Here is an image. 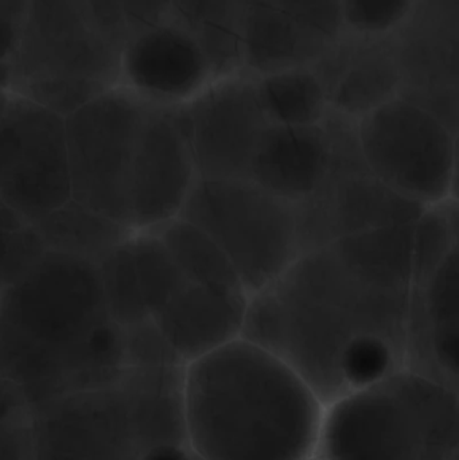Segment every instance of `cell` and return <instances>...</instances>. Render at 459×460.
Listing matches in <instances>:
<instances>
[{
  "mask_svg": "<svg viewBox=\"0 0 459 460\" xmlns=\"http://www.w3.org/2000/svg\"><path fill=\"white\" fill-rule=\"evenodd\" d=\"M341 40L331 46L313 67L328 92L331 112L357 121L398 96L403 75L398 53L387 40L350 38L344 46Z\"/></svg>",
  "mask_w": 459,
  "mask_h": 460,
  "instance_id": "cell-16",
  "label": "cell"
},
{
  "mask_svg": "<svg viewBox=\"0 0 459 460\" xmlns=\"http://www.w3.org/2000/svg\"><path fill=\"white\" fill-rule=\"evenodd\" d=\"M183 367H127L110 383L38 405L34 460H142L156 446L186 443Z\"/></svg>",
  "mask_w": 459,
  "mask_h": 460,
  "instance_id": "cell-4",
  "label": "cell"
},
{
  "mask_svg": "<svg viewBox=\"0 0 459 460\" xmlns=\"http://www.w3.org/2000/svg\"><path fill=\"white\" fill-rule=\"evenodd\" d=\"M296 26L329 49L344 38L340 0H271Z\"/></svg>",
  "mask_w": 459,
  "mask_h": 460,
  "instance_id": "cell-29",
  "label": "cell"
},
{
  "mask_svg": "<svg viewBox=\"0 0 459 460\" xmlns=\"http://www.w3.org/2000/svg\"><path fill=\"white\" fill-rule=\"evenodd\" d=\"M128 37L119 0H27L10 93L67 116L119 85Z\"/></svg>",
  "mask_w": 459,
  "mask_h": 460,
  "instance_id": "cell-5",
  "label": "cell"
},
{
  "mask_svg": "<svg viewBox=\"0 0 459 460\" xmlns=\"http://www.w3.org/2000/svg\"><path fill=\"white\" fill-rule=\"evenodd\" d=\"M127 367L185 365L181 361L153 319L123 327Z\"/></svg>",
  "mask_w": 459,
  "mask_h": 460,
  "instance_id": "cell-30",
  "label": "cell"
},
{
  "mask_svg": "<svg viewBox=\"0 0 459 460\" xmlns=\"http://www.w3.org/2000/svg\"><path fill=\"white\" fill-rule=\"evenodd\" d=\"M331 166L318 188L296 205L302 252L369 230L415 223L426 207L404 199L371 172L361 155L356 121L329 113Z\"/></svg>",
  "mask_w": 459,
  "mask_h": 460,
  "instance_id": "cell-10",
  "label": "cell"
},
{
  "mask_svg": "<svg viewBox=\"0 0 459 460\" xmlns=\"http://www.w3.org/2000/svg\"><path fill=\"white\" fill-rule=\"evenodd\" d=\"M366 166L388 188L423 207L458 199V134L403 97L356 121Z\"/></svg>",
  "mask_w": 459,
  "mask_h": 460,
  "instance_id": "cell-8",
  "label": "cell"
},
{
  "mask_svg": "<svg viewBox=\"0 0 459 460\" xmlns=\"http://www.w3.org/2000/svg\"><path fill=\"white\" fill-rule=\"evenodd\" d=\"M333 156L328 118L314 126L269 124L253 156L250 180L299 204L318 188Z\"/></svg>",
  "mask_w": 459,
  "mask_h": 460,
  "instance_id": "cell-18",
  "label": "cell"
},
{
  "mask_svg": "<svg viewBox=\"0 0 459 460\" xmlns=\"http://www.w3.org/2000/svg\"><path fill=\"white\" fill-rule=\"evenodd\" d=\"M315 460H459V391L402 369L326 405Z\"/></svg>",
  "mask_w": 459,
  "mask_h": 460,
  "instance_id": "cell-6",
  "label": "cell"
},
{
  "mask_svg": "<svg viewBox=\"0 0 459 460\" xmlns=\"http://www.w3.org/2000/svg\"><path fill=\"white\" fill-rule=\"evenodd\" d=\"M46 252L34 223L0 201V292L21 280Z\"/></svg>",
  "mask_w": 459,
  "mask_h": 460,
  "instance_id": "cell-27",
  "label": "cell"
},
{
  "mask_svg": "<svg viewBox=\"0 0 459 460\" xmlns=\"http://www.w3.org/2000/svg\"><path fill=\"white\" fill-rule=\"evenodd\" d=\"M253 83L271 124L314 126L323 123L331 113L328 92L313 65L267 73L253 78Z\"/></svg>",
  "mask_w": 459,
  "mask_h": 460,
  "instance_id": "cell-22",
  "label": "cell"
},
{
  "mask_svg": "<svg viewBox=\"0 0 459 460\" xmlns=\"http://www.w3.org/2000/svg\"><path fill=\"white\" fill-rule=\"evenodd\" d=\"M153 232L161 238L189 283L247 294L223 251L193 224L175 217Z\"/></svg>",
  "mask_w": 459,
  "mask_h": 460,
  "instance_id": "cell-23",
  "label": "cell"
},
{
  "mask_svg": "<svg viewBox=\"0 0 459 460\" xmlns=\"http://www.w3.org/2000/svg\"><path fill=\"white\" fill-rule=\"evenodd\" d=\"M148 107L118 85L65 116L72 199L128 228L129 178Z\"/></svg>",
  "mask_w": 459,
  "mask_h": 460,
  "instance_id": "cell-9",
  "label": "cell"
},
{
  "mask_svg": "<svg viewBox=\"0 0 459 460\" xmlns=\"http://www.w3.org/2000/svg\"><path fill=\"white\" fill-rule=\"evenodd\" d=\"M178 217L215 241L248 296L274 283L304 253L296 204L251 180L197 178Z\"/></svg>",
  "mask_w": 459,
  "mask_h": 460,
  "instance_id": "cell-7",
  "label": "cell"
},
{
  "mask_svg": "<svg viewBox=\"0 0 459 460\" xmlns=\"http://www.w3.org/2000/svg\"><path fill=\"white\" fill-rule=\"evenodd\" d=\"M197 178L250 180L269 119L248 75H226L182 105Z\"/></svg>",
  "mask_w": 459,
  "mask_h": 460,
  "instance_id": "cell-13",
  "label": "cell"
},
{
  "mask_svg": "<svg viewBox=\"0 0 459 460\" xmlns=\"http://www.w3.org/2000/svg\"><path fill=\"white\" fill-rule=\"evenodd\" d=\"M46 251L97 264L134 230L70 199L34 223Z\"/></svg>",
  "mask_w": 459,
  "mask_h": 460,
  "instance_id": "cell-20",
  "label": "cell"
},
{
  "mask_svg": "<svg viewBox=\"0 0 459 460\" xmlns=\"http://www.w3.org/2000/svg\"><path fill=\"white\" fill-rule=\"evenodd\" d=\"M142 460H199L188 443H164L151 448Z\"/></svg>",
  "mask_w": 459,
  "mask_h": 460,
  "instance_id": "cell-32",
  "label": "cell"
},
{
  "mask_svg": "<svg viewBox=\"0 0 459 460\" xmlns=\"http://www.w3.org/2000/svg\"><path fill=\"white\" fill-rule=\"evenodd\" d=\"M70 199L65 116L11 94L0 119V201L37 223Z\"/></svg>",
  "mask_w": 459,
  "mask_h": 460,
  "instance_id": "cell-11",
  "label": "cell"
},
{
  "mask_svg": "<svg viewBox=\"0 0 459 460\" xmlns=\"http://www.w3.org/2000/svg\"><path fill=\"white\" fill-rule=\"evenodd\" d=\"M10 92L5 91V89L0 88V119H2L3 113H4L8 102H10Z\"/></svg>",
  "mask_w": 459,
  "mask_h": 460,
  "instance_id": "cell-34",
  "label": "cell"
},
{
  "mask_svg": "<svg viewBox=\"0 0 459 460\" xmlns=\"http://www.w3.org/2000/svg\"><path fill=\"white\" fill-rule=\"evenodd\" d=\"M248 299L188 281L151 319L186 365L242 335Z\"/></svg>",
  "mask_w": 459,
  "mask_h": 460,
  "instance_id": "cell-17",
  "label": "cell"
},
{
  "mask_svg": "<svg viewBox=\"0 0 459 460\" xmlns=\"http://www.w3.org/2000/svg\"><path fill=\"white\" fill-rule=\"evenodd\" d=\"M420 0H340L344 37L388 40L414 21Z\"/></svg>",
  "mask_w": 459,
  "mask_h": 460,
  "instance_id": "cell-26",
  "label": "cell"
},
{
  "mask_svg": "<svg viewBox=\"0 0 459 460\" xmlns=\"http://www.w3.org/2000/svg\"><path fill=\"white\" fill-rule=\"evenodd\" d=\"M196 180L182 105L150 104L129 178V228L147 232L178 217Z\"/></svg>",
  "mask_w": 459,
  "mask_h": 460,
  "instance_id": "cell-14",
  "label": "cell"
},
{
  "mask_svg": "<svg viewBox=\"0 0 459 460\" xmlns=\"http://www.w3.org/2000/svg\"><path fill=\"white\" fill-rule=\"evenodd\" d=\"M215 80L201 43L172 19L129 35L121 51L119 85L148 104H186Z\"/></svg>",
  "mask_w": 459,
  "mask_h": 460,
  "instance_id": "cell-15",
  "label": "cell"
},
{
  "mask_svg": "<svg viewBox=\"0 0 459 460\" xmlns=\"http://www.w3.org/2000/svg\"><path fill=\"white\" fill-rule=\"evenodd\" d=\"M27 0H0V22L21 29Z\"/></svg>",
  "mask_w": 459,
  "mask_h": 460,
  "instance_id": "cell-33",
  "label": "cell"
},
{
  "mask_svg": "<svg viewBox=\"0 0 459 460\" xmlns=\"http://www.w3.org/2000/svg\"><path fill=\"white\" fill-rule=\"evenodd\" d=\"M126 367L123 330L108 315L93 262L46 252L0 292V377L32 410L110 383Z\"/></svg>",
  "mask_w": 459,
  "mask_h": 460,
  "instance_id": "cell-2",
  "label": "cell"
},
{
  "mask_svg": "<svg viewBox=\"0 0 459 460\" xmlns=\"http://www.w3.org/2000/svg\"><path fill=\"white\" fill-rule=\"evenodd\" d=\"M0 460H34L32 408L4 377H0Z\"/></svg>",
  "mask_w": 459,
  "mask_h": 460,
  "instance_id": "cell-28",
  "label": "cell"
},
{
  "mask_svg": "<svg viewBox=\"0 0 459 460\" xmlns=\"http://www.w3.org/2000/svg\"><path fill=\"white\" fill-rule=\"evenodd\" d=\"M131 235L96 264L108 315L121 329L151 318L135 270Z\"/></svg>",
  "mask_w": 459,
  "mask_h": 460,
  "instance_id": "cell-24",
  "label": "cell"
},
{
  "mask_svg": "<svg viewBox=\"0 0 459 460\" xmlns=\"http://www.w3.org/2000/svg\"><path fill=\"white\" fill-rule=\"evenodd\" d=\"M244 5L245 0H172L169 19L199 40L217 80L242 70L239 35Z\"/></svg>",
  "mask_w": 459,
  "mask_h": 460,
  "instance_id": "cell-21",
  "label": "cell"
},
{
  "mask_svg": "<svg viewBox=\"0 0 459 460\" xmlns=\"http://www.w3.org/2000/svg\"><path fill=\"white\" fill-rule=\"evenodd\" d=\"M409 230L388 226L302 253L248 299L240 337L290 365L328 405L352 391L358 357L377 342L406 351Z\"/></svg>",
  "mask_w": 459,
  "mask_h": 460,
  "instance_id": "cell-1",
  "label": "cell"
},
{
  "mask_svg": "<svg viewBox=\"0 0 459 460\" xmlns=\"http://www.w3.org/2000/svg\"><path fill=\"white\" fill-rule=\"evenodd\" d=\"M458 243L412 246L404 369L459 391Z\"/></svg>",
  "mask_w": 459,
  "mask_h": 460,
  "instance_id": "cell-12",
  "label": "cell"
},
{
  "mask_svg": "<svg viewBox=\"0 0 459 460\" xmlns=\"http://www.w3.org/2000/svg\"><path fill=\"white\" fill-rule=\"evenodd\" d=\"M239 50L240 67L255 78L314 65L328 49L296 26L271 0H245Z\"/></svg>",
  "mask_w": 459,
  "mask_h": 460,
  "instance_id": "cell-19",
  "label": "cell"
},
{
  "mask_svg": "<svg viewBox=\"0 0 459 460\" xmlns=\"http://www.w3.org/2000/svg\"><path fill=\"white\" fill-rule=\"evenodd\" d=\"M325 407L290 365L245 338L183 367L186 443L199 460H315Z\"/></svg>",
  "mask_w": 459,
  "mask_h": 460,
  "instance_id": "cell-3",
  "label": "cell"
},
{
  "mask_svg": "<svg viewBox=\"0 0 459 460\" xmlns=\"http://www.w3.org/2000/svg\"><path fill=\"white\" fill-rule=\"evenodd\" d=\"M129 243L143 300L148 314L154 316L188 280L153 230L135 232Z\"/></svg>",
  "mask_w": 459,
  "mask_h": 460,
  "instance_id": "cell-25",
  "label": "cell"
},
{
  "mask_svg": "<svg viewBox=\"0 0 459 460\" xmlns=\"http://www.w3.org/2000/svg\"><path fill=\"white\" fill-rule=\"evenodd\" d=\"M129 35L169 19L172 0H119Z\"/></svg>",
  "mask_w": 459,
  "mask_h": 460,
  "instance_id": "cell-31",
  "label": "cell"
}]
</instances>
